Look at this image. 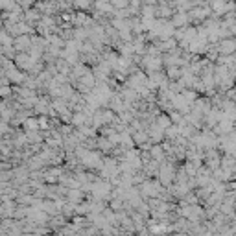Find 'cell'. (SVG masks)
Here are the masks:
<instances>
[{
  "label": "cell",
  "mask_w": 236,
  "mask_h": 236,
  "mask_svg": "<svg viewBox=\"0 0 236 236\" xmlns=\"http://www.w3.org/2000/svg\"><path fill=\"white\" fill-rule=\"evenodd\" d=\"M223 44H225V46H220V50H223V52H232V41H225Z\"/></svg>",
  "instance_id": "1"
}]
</instances>
